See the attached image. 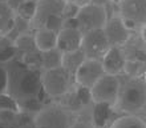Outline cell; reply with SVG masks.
Wrapping results in <instances>:
<instances>
[{"label": "cell", "mask_w": 146, "mask_h": 128, "mask_svg": "<svg viewBox=\"0 0 146 128\" xmlns=\"http://www.w3.org/2000/svg\"><path fill=\"white\" fill-rule=\"evenodd\" d=\"M4 66L8 72V88L7 93H9L17 103L38 97L41 88V70L32 68L23 63L20 59H12Z\"/></svg>", "instance_id": "cell-1"}, {"label": "cell", "mask_w": 146, "mask_h": 128, "mask_svg": "<svg viewBox=\"0 0 146 128\" xmlns=\"http://www.w3.org/2000/svg\"><path fill=\"white\" fill-rule=\"evenodd\" d=\"M119 111L127 113H134L142 109L146 104V89L139 79H131L125 84L122 89L119 88L118 96L114 103Z\"/></svg>", "instance_id": "cell-2"}, {"label": "cell", "mask_w": 146, "mask_h": 128, "mask_svg": "<svg viewBox=\"0 0 146 128\" xmlns=\"http://www.w3.org/2000/svg\"><path fill=\"white\" fill-rule=\"evenodd\" d=\"M72 87V75L61 66L44 70L41 74V88L52 99L62 97Z\"/></svg>", "instance_id": "cell-3"}, {"label": "cell", "mask_w": 146, "mask_h": 128, "mask_svg": "<svg viewBox=\"0 0 146 128\" xmlns=\"http://www.w3.org/2000/svg\"><path fill=\"white\" fill-rule=\"evenodd\" d=\"M36 128H69L72 125L70 111L61 104L44 105L33 117Z\"/></svg>", "instance_id": "cell-4"}, {"label": "cell", "mask_w": 146, "mask_h": 128, "mask_svg": "<svg viewBox=\"0 0 146 128\" xmlns=\"http://www.w3.org/2000/svg\"><path fill=\"white\" fill-rule=\"evenodd\" d=\"M118 16L130 31H139L146 25V0H119Z\"/></svg>", "instance_id": "cell-5"}, {"label": "cell", "mask_w": 146, "mask_h": 128, "mask_svg": "<svg viewBox=\"0 0 146 128\" xmlns=\"http://www.w3.org/2000/svg\"><path fill=\"white\" fill-rule=\"evenodd\" d=\"M76 19L78 21V29L84 34L90 29L104 28L105 23L108 21V13H106L105 5L89 3L84 7L78 8Z\"/></svg>", "instance_id": "cell-6"}, {"label": "cell", "mask_w": 146, "mask_h": 128, "mask_svg": "<svg viewBox=\"0 0 146 128\" xmlns=\"http://www.w3.org/2000/svg\"><path fill=\"white\" fill-rule=\"evenodd\" d=\"M110 47V43L108 42V38L102 28L90 29V31L82 34L80 50L85 54L86 59L100 60L104 58V55L108 52Z\"/></svg>", "instance_id": "cell-7"}, {"label": "cell", "mask_w": 146, "mask_h": 128, "mask_svg": "<svg viewBox=\"0 0 146 128\" xmlns=\"http://www.w3.org/2000/svg\"><path fill=\"white\" fill-rule=\"evenodd\" d=\"M119 88V79L115 75L105 74L97 80L90 91V96L94 103H108V104H114L118 96Z\"/></svg>", "instance_id": "cell-8"}, {"label": "cell", "mask_w": 146, "mask_h": 128, "mask_svg": "<svg viewBox=\"0 0 146 128\" xmlns=\"http://www.w3.org/2000/svg\"><path fill=\"white\" fill-rule=\"evenodd\" d=\"M68 0H36L35 16L29 21L31 29L44 28L50 16H62V11Z\"/></svg>", "instance_id": "cell-9"}, {"label": "cell", "mask_w": 146, "mask_h": 128, "mask_svg": "<svg viewBox=\"0 0 146 128\" xmlns=\"http://www.w3.org/2000/svg\"><path fill=\"white\" fill-rule=\"evenodd\" d=\"M105 75L102 63L97 59H85V62L78 67L76 71L74 76V82L77 87H82V88L90 89L93 84Z\"/></svg>", "instance_id": "cell-10"}, {"label": "cell", "mask_w": 146, "mask_h": 128, "mask_svg": "<svg viewBox=\"0 0 146 128\" xmlns=\"http://www.w3.org/2000/svg\"><path fill=\"white\" fill-rule=\"evenodd\" d=\"M104 32L108 42L110 43L111 47H119L123 46L127 40L130 39V29L125 25L122 19L119 16H113L111 19H109L104 25Z\"/></svg>", "instance_id": "cell-11"}, {"label": "cell", "mask_w": 146, "mask_h": 128, "mask_svg": "<svg viewBox=\"0 0 146 128\" xmlns=\"http://www.w3.org/2000/svg\"><path fill=\"white\" fill-rule=\"evenodd\" d=\"M82 32L78 28H61L57 32V48L60 52H69L81 47Z\"/></svg>", "instance_id": "cell-12"}, {"label": "cell", "mask_w": 146, "mask_h": 128, "mask_svg": "<svg viewBox=\"0 0 146 128\" xmlns=\"http://www.w3.org/2000/svg\"><path fill=\"white\" fill-rule=\"evenodd\" d=\"M126 59L123 58L122 51L118 47H110L108 52L102 58V67H104L105 74L108 75H117L123 71V64Z\"/></svg>", "instance_id": "cell-13"}, {"label": "cell", "mask_w": 146, "mask_h": 128, "mask_svg": "<svg viewBox=\"0 0 146 128\" xmlns=\"http://www.w3.org/2000/svg\"><path fill=\"white\" fill-rule=\"evenodd\" d=\"M35 46L40 52L52 51L57 46V32L48 29V28H40L35 31Z\"/></svg>", "instance_id": "cell-14"}, {"label": "cell", "mask_w": 146, "mask_h": 128, "mask_svg": "<svg viewBox=\"0 0 146 128\" xmlns=\"http://www.w3.org/2000/svg\"><path fill=\"white\" fill-rule=\"evenodd\" d=\"M85 54L78 48L74 51H69V52H62L61 54V67L64 70H66L70 75H74L76 71L78 70V67L85 62Z\"/></svg>", "instance_id": "cell-15"}, {"label": "cell", "mask_w": 146, "mask_h": 128, "mask_svg": "<svg viewBox=\"0 0 146 128\" xmlns=\"http://www.w3.org/2000/svg\"><path fill=\"white\" fill-rule=\"evenodd\" d=\"M16 12L4 0H0V36L8 35L15 25Z\"/></svg>", "instance_id": "cell-16"}, {"label": "cell", "mask_w": 146, "mask_h": 128, "mask_svg": "<svg viewBox=\"0 0 146 128\" xmlns=\"http://www.w3.org/2000/svg\"><path fill=\"white\" fill-rule=\"evenodd\" d=\"M111 117V104L108 103H96L93 109V123L96 128L106 127Z\"/></svg>", "instance_id": "cell-17"}, {"label": "cell", "mask_w": 146, "mask_h": 128, "mask_svg": "<svg viewBox=\"0 0 146 128\" xmlns=\"http://www.w3.org/2000/svg\"><path fill=\"white\" fill-rule=\"evenodd\" d=\"M17 51L15 47V42L7 35L0 36V64H5L9 60L15 59Z\"/></svg>", "instance_id": "cell-18"}, {"label": "cell", "mask_w": 146, "mask_h": 128, "mask_svg": "<svg viewBox=\"0 0 146 128\" xmlns=\"http://www.w3.org/2000/svg\"><path fill=\"white\" fill-rule=\"evenodd\" d=\"M123 72L130 76L131 79H139L141 76H145L146 72V62L139 59H130L125 60L123 64Z\"/></svg>", "instance_id": "cell-19"}, {"label": "cell", "mask_w": 146, "mask_h": 128, "mask_svg": "<svg viewBox=\"0 0 146 128\" xmlns=\"http://www.w3.org/2000/svg\"><path fill=\"white\" fill-rule=\"evenodd\" d=\"M110 128H146V124L137 116H122L117 119Z\"/></svg>", "instance_id": "cell-20"}, {"label": "cell", "mask_w": 146, "mask_h": 128, "mask_svg": "<svg viewBox=\"0 0 146 128\" xmlns=\"http://www.w3.org/2000/svg\"><path fill=\"white\" fill-rule=\"evenodd\" d=\"M61 54L62 52H60L57 48L42 52V68L48 70V68H54V67L61 66Z\"/></svg>", "instance_id": "cell-21"}, {"label": "cell", "mask_w": 146, "mask_h": 128, "mask_svg": "<svg viewBox=\"0 0 146 128\" xmlns=\"http://www.w3.org/2000/svg\"><path fill=\"white\" fill-rule=\"evenodd\" d=\"M35 12H36V0H25L19 7V9L16 11V15L28 20V21H31L32 17L35 16Z\"/></svg>", "instance_id": "cell-22"}, {"label": "cell", "mask_w": 146, "mask_h": 128, "mask_svg": "<svg viewBox=\"0 0 146 128\" xmlns=\"http://www.w3.org/2000/svg\"><path fill=\"white\" fill-rule=\"evenodd\" d=\"M7 109L20 112V105L9 93H0V111H7Z\"/></svg>", "instance_id": "cell-23"}, {"label": "cell", "mask_w": 146, "mask_h": 128, "mask_svg": "<svg viewBox=\"0 0 146 128\" xmlns=\"http://www.w3.org/2000/svg\"><path fill=\"white\" fill-rule=\"evenodd\" d=\"M7 88H8V72L7 68L3 64H0V93L7 92Z\"/></svg>", "instance_id": "cell-24"}, {"label": "cell", "mask_w": 146, "mask_h": 128, "mask_svg": "<svg viewBox=\"0 0 146 128\" xmlns=\"http://www.w3.org/2000/svg\"><path fill=\"white\" fill-rule=\"evenodd\" d=\"M4 1H5V3H7L8 5L16 12L17 9H19V7L25 1V0H4Z\"/></svg>", "instance_id": "cell-25"}, {"label": "cell", "mask_w": 146, "mask_h": 128, "mask_svg": "<svg viewBox=\"0 0 146 128\" xmlns=\"http://www.w3.org/2000/svg\"><path fill=\"white\" fill-rule=\"evenodd\" d=\"M69 1H72V3L78 8L84 7V5H86V4H89V3H92V0H69Z\"/></svg>", "instance_id": "cell-26"}, {"label": "cell", "mask_w": 146, "mask_h": 128, "mask_svg": "<svg viewBox=\"0 0 146 128\" xmlns=\"http://www.w3.org/2000/svg\"><path fill=\"white\" fill-rule=\"evenodd\" d=\"M69 128H90V127L84 121H76V123H72V125Z\"/></svg>", "instance_id": "cell-27"}, {"label": "cell", "mask_w": 146, "mask_h": 128, "mask_svg": "<svg viewBox=\"0 0 146 128\" xmlns=\"http://www.w3.org/2000/svg\"><path fill=\"white\" fill-rule=\"evenodd\" d=\"M106 1H117V3H118L119 0H92V3H94V4H102V5H104Z\"/></svg>", "instance_id": "cell-28"}, {"label": "cell", "mask_w": 146, "mask_h": 128, "mask_svg": "<svg viewBox=\"0 0 146 128\" xmlns=\"http://www.w3.org/2000/svg\"><path fill=\"white\" fill-rule=\"evenodd\" d=\"M141 32H142V38H143V40H145V43H146V25L141 29Z\"/></svg>", "instance_id": "cell-29"}, {"label": "cell", "mask_w": 146, "mask_h": 128, "mask_svg": "<svg viewBox=\"0 0 146 128\" xmlns=\"http://www.w3.org/2000/svg\"><path fill=\"white\" fill-rule=\"evenodd\" d=\"M145 82H146V72H145Z\"/></svg>", "instance_id": "cell-30"}]
</instances>
